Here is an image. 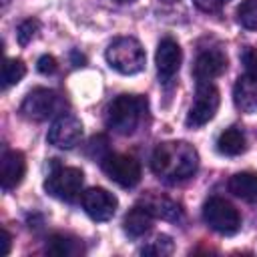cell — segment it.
<instances>
[{
    "instance_id": "1",
    "label": "cell",
    "mask_w": 257,
    "mask_h": 257,
    "mask_svg": "<svg viewBox=\"0 0 257 257\" xmlns=\"http://www.w3.org/2000/svg\"><path fill=\"white\" fill-rule=\"evenodd\" d=\"M151 169L159 179L167 183H181L197 173L199 153L185 141H165L155 147Z\"/></svg>"
},
{
    "instance_id": "2",
    "label": "cell",
    "mask_w": 257,
    "mask_h": 257,
    "mask_svg": "<svg viewBox=\"0 0 257 257\" xmlns=\"http://www.w3.org/2000/svg\"><path fill=\"white\" fill-rule=\"evenodd\" d=\"M147 98L137 94H118L108 106H106V126L112 128L118 135H133L147 114Z\"/></svg>"
},
{
    "instance_id": "3",
    "label": "cell",
    "mask_w": 257,
    "mask_h": 257,
    "mask_svg": "<svg viewBox=\"0 0 257 257\" xmlns=\"http://www.w3.org/2000/svg\"><path fill=\"white\" fill-rule=\"evenodd\" d=\"M104 56H106V62L110 68H114L120 74H128V76L141 72L145 68V62H147V54H145L143 44L133 36L114 38L108 44Z\"/></svg>"
},
{
    "instance_id": "4",
    "label": "cell",
    "mask_w": 257,
    "mask_h": 257,
    "mask_svg": "<svg viewBox=\"0 0 257 257\" xmlns=\"http://www.w3.org/2000/svg\"><path fill=\"white\" fill-rule=\"evenodd\" d=\"M84 183V175L76 167H54L46 181H44V191L60 201L72 203L80 197V189Z\"/></svg>"
},
{
    "instance_id": "5",
    "label": "cell",
    "mask_w": 257,
    "mask_h": 257,
    "mask_svg": "<svg viewBox=\"0 0 257 257\" xmlns=\"http://www.w3.org/2000/svg\"><path fill=\"white\" fill-rule=\"evenodd\" d=\"M219 104H221V96H219L217 86L211 82H197L195 98H193V104L187 112L185 124L189 128L205 126L215 116V112L219 110Z\"/></svg>"
},
{
    "instance_id": "6",
    "label": "cell",
    "mask_w": 257,
    "mask_h": 257,
    "mask_svg": "<svg viewBox=\"0 0 257 257\" xmlns=\"http://www.w3.org/2000/svg\"><path fill=\"white\" fill-rule=\"evenodd\" d=\"M203 219L205 223L221 233V235H235L241 229V215L239 211L221 197H211L203 205Z\"/></svg>"
},
{
    "instance_id": "7",
    "label": "cell",
    "mask_w": 257,
    "mask_h": 257,
    "mask_svg": "<svg viewBox=\"0 0 257 257\" xmlns=\"http://www.w3.org/2000/svg\"><path fill=\"white\" fill-rule=\"evenodd\" d=\"M62 108V96L50 88H32L22 104H20V114L28 120H46L54 114H58Z\"/></svg>"
},
{
    "instance_id": "8",
    "label": "cell",
    "mask_w": 257,
    "mask_h": 257,
    "mask_svg": "<svg viewBox=\"0 0 257 257\" xmlns=\"http://www.w3.org/2000/svg\"><path fill=\"white\" fill-rule=\"evenodd\" d=\"M100 165H102V171L106 173V177L124 189H131V187L139 185V181H141V165L137 159H133L128 155H110L108 153L100 161Z\"/></svg>"
},
{
    "instance_id": "9",
    "label": "cell",
    "mask_w": 257,
    "mask_h": 257,
    "mask_svg": "<svg viewBox=\"0 0 257 257\" xmlns=\"http://www.w3.org/2000/svg\"><path fill=\"white\" fill-rule=\"evenodd\" d=\"M82 139V122L70 112H60L48 128L46 141L56 149H72Z\"/></svg>"
},
{
    "instance_id": "10",
    "label": "cell",
    "mask_w": 257,
    "mask_h": 257,
    "mask_svg": "<svg viewBox=\"0 0 257 257\" xmlns=\"http://www.w3.org/2000/svg\"><path fill=\"white\" fill-rule=\"evenodd\" d=\"M80 203H82L84 213L92 221L112 219V215L116 213V207H118L116 197L112 193H108L106 189H102V187H92V189L84 191L82 197H80Z\"/></svg>"
},
{
    "instance_id": "11",
    "label": "cell",
    "mask_w": 257,
    "mask_h": 257,
    "mask_svg": "<svg viewBox=\"0 0 257 257\" xmlns=\"http://www.w3.org/2000/svg\"><path fill=\"white\" fill-rule=\"evenodd\" d=\"M227 70V54L221 48H207L197 54L193 64V76L197 82H211Z\"/></svg>"
},
{
    "instance_id": "12",
    "label": "cell",
    "mask_w": 257,
    "mask_h": 257,
    "mask_svg": "<svg viewBox=\"0 0 257 257\" xmlns=\"http://www.w3.org/2000/svg\"><path fill=\"white\" fill-rule=\"evenodd\" d=\"M181 60H183V52L181 46L175 38H163L157 46V54H155V64H157V72L161 76L163 82H169L181 68Z\"/></svg>"
},
{
    "instance_id": "13",
    "label": "cell",
    "mask_w": 257,
    "mask_h": 257,
    "mask_svg": "<svg viewBox=\"0 0 257 257\" xmlns=\"http://www.w3.org/2000/svg\"><path fill=\"white\" fill-rule=\"evenodd\" d=\"M26 173V159L20 151H4L0 159V183L2 191H12L16 189Z\"/></svg>"
},
{
    "instance_id": "14",
    "label": "cell",
    "mask_w": 257,
    "mask_h": 257,
    "mask_svg": "<svg viewBox=\"0 0 257 257\" xmlns=\"http://www.w3.org/2000/svg\"><path fill=\"white\" fill-rule=\"evenodd\" d=\"M233 102L241 112L257 110V74H243L237 78L233 88Z\"/></svg>"
},
{
    "instance_id": "15",
    "label": "cell",
    "mask_w": 257,
    "mask_h": 257,
    "mask_svg": "<svg viewBox=\"0 0 257 257\" xmlns=\"http://www.w3.org/2000/svg\"><path fill=\"white\" fill-rule=\"evenodd\" d=\"M155 219H165V221H181L183 219V209L181 205H177L175 201L167 199V197H161V195H145L141 199V203Z\"/></svg>"
},
{
    "instance_id": "16",
    "label": "cell",
    "mask_w": 257,
    "mask_h": 257,
    "mask_svg": "<svg viewBox=\"0 0 257 257\" xmlns=\"http://www.w3.org/2000/svg\"><path fill=\"white\" fill-rule=\"evenodd\" d=\"M153 215L143 207V205H137L133 207L124 219H122V229L124 233L131 237V239H139L143 235H147L151 229H153Z\"/></svg>"
},
{
    "instance_id": "17",
    "label": "cell",
    "mask_w": 257,
    "mask_h": 257,
    "mask_svg": "<svg viewBox=\"0 0 257 257\" xmlns=\"http://www.w3.org/2000/svg\"><path fill=\"white\" fill-rule=\"evenodd\" d=\"M227 187L241 201H247V203L257 201V173L253 171H243V173L233 175Z\"/></svg>"
},
{
    "instance_id": "18",
    "label": "cell",
    "mask_w": 257,
    "mask_h": 257,
    "mask_svg": "<svg viewBox=\"0 0 257 257\" xmlns=\"http://www.w3.org/2000/svg\"><path fill=\"white\" fill-rule=\"evenodd\" d=\"M247 149V141H245V133L237 126H229L225 128L219 139H217V151L221 155L227 157H237Z\"/></svg>"
},
{
    "instance_id": "19",
    "label": "cell",
    "mask_w": 257,
    "mask_h": 257,
    "mask_svg": "<svg viewBox=\"0 0 257 257\" xmlns=\"http://www.w3.org/2000/svg\"><path fill=\"white\" fill-rule=\"evenodd\" d=\"M46 253L48 255H58V257H74L82 253L80 241L66 237V235H52L46 241Z\"/></svg>"
},
{
    "instance_id": "20",
    "label": "cell",
    "mask_w": 257,
    "mask_h": 257,
    "mask_svg": "<svg viewBox=\"0 0 257 257\" xmlns=\"http://www.w3.org/2000/svg\"><path fill=\"white\" fill-rule=\"evenodd\" d=\"M26 74V66L20 58H6L2 64V88H10L18 84Z\"/></svg>"
},
{
    "instance_id": "21",
    "label": "cell",
    "mask_w": 257,
    "mask_h": 257,
    "mask_svg": "<svg viewBox=\"0 0 257 257\" xmlns=\"http://www.w3.org/2000/svg\"><path fill=\"white\" fill-rule=\"evenodd\" d=\"M237 22L247 30H257V0H243L239 4Z\"/></svg>"
},
{
    "instance_id": "22",
    "label": "cell",
    "mask_w": 257,
    "mask_h": 257,
    "mask_svg": "<svg viewBox=\"0 0 257 257\" xmlns=\"http://www.w3.org/2000/svg\"><path fill=\"white\" fill-rule=\"evenodd\" d=\"M171 253H173V241L167 235L155 237L153 241H149L141 249V255H157V257H163V255H171Z\"/></svg>"
},
{
    "instance_id": "23",
    "label": "cell",
    "mask_w": 257,
    "mask_h": 257,
    "mask_svg": "<svg viewBox=\"0 0 257 257\" xmlns=\"http://www.w3.org/2000/svg\"><path fill=\"white\" fill-rule=\"evenodd\" d=\"M36 32H38V22L36 20H22L20 24H18V28H16V38H18V42L22 44V46H26L34 36H36Z\"/></svg>"
},
{
    "instance_id": "24",
    "label": "cell",
    "mask_w": 257,
    "mask_h": 257,
    "mask_svg": "<svg viewBox=\"0 0 257 257\" xmlns=\"http://www.w3.org/2000/svg\"><path fill=\"white\" fill-rule=\"evenodd\" d=\"M241 60H243V64H245V68H247V72L257 74V50H255V48L247 46V48L241 52Z\"/></svg>"
},
{
    "instance_id": "25",
    "label": "cell",
    "mask_w": 257,
    "mask_h": 257,
    "mask_svg": "<svg viewBox=\"0 0 257 257\" xmlns=\"http://www.w3.org/2000/svg\"><path fill=\"white\" fill-rule=\"evenodd\" d=\"M56 58L54 56H50V54H44V56H40L38 58V62H36V68H38V72H42V74H52V72H56Z\"/></svg>"
},
{
    "instance_id": "26",
    "label": "cell",
    "mask_w": 257,
    "mask_h": 257,
    "mask_svg": "<svg viewBox=\"0 0 257 257\" xmlns=\"http://www.w3.org/2000/svg\"><path fill=\"white\" fill-rule=\"evenodd\" d=\"M229 0H195V4L205 12H217L221 10Z\"/></svg>"
},
{
    "instance_id": "27",
    "label": "cell",
    "mask_w": 257,
    "mask_h": 257,
    "mask_svg": "<svg viewBox=\"0 0 257 257\" xmlns=\"http://www.w3.org/2000/svg\"><path fill=\"white\" fill-rule=\"evenodd\" d=\"M10 245H12V237L6 229H2V237H0V255H8L10 253Z\"/></svg>"
},
{
    "instance_id": "28",
    "label": "cell",
    "mask_w": 257,
    "mask_h": 257,
    "mask_svg": "<svg viewBox=\"0 0 257 257\" xmlns=\"http://www.w3.org/2000/svg\"><path fill=\"white\" fill-rule=\"evenodd\" d=\"M116 2H135V0H116Z\"/></svg>"
}]
</instances>
